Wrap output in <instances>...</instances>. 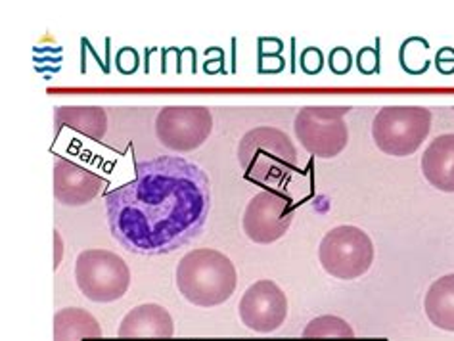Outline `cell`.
Segmentation results:
<instances>
[{
    "instance_id": "1",
    "label": "cell",
    "mask_w": 454,
    "mask_h": 341,
    "mask_svg": "<svg viewBox=\"0 0 454 341\" xmlns=\"http://www.w3.org/2000/svg\"><path fill=\"white\" fill-rule=\"evenodd\" d=\"M211 209L207 173L184 158L158 156L137 166V176L106 196L117 244L137 255H165L198 238Z\"/></svg>"
},
{
    "instance_id": "2",
    "label": "cell",
    "mask_w": 454,
    "mask_h": 341,
    "mask_svg": "<svg viewBox=\"0 0 454 341\" xmlns=\"http://www.w3.org/2000/svg\"><path fill=\"white\" fill-rule=\"evenodd\" d=\"M181 296L196 307H219L232 298L238 284L236 267L231 257L217 250L200 248L188 252L175 270Z\"/></svg>"
},
{
    "instance_id": "3",
    "label": "cell",
    "mask_w": 454,
    "mask_h": 341,
    "mask_svg": "<svg viewBox=\"0 0 454 341\" xmlns=\"http://www.w3.org/2000/svg\"><path fill=\"white\" fill-rule=\"evenodd\" d=\"M238 161L247 181L282 184L297 167V148L280 128L257 127L242 136Z\"/></svg>"
},
{
    "instance_id": "4",
    "label": "cell",
    "mask_w": 454,
    "mask_h": 341,
    "mask_svg": "<svg viewBox=\"0 0 454 341\" xmlns=\"http://www.w3.org/2000/svg\"><path fill=\"white\" fill-rule=\"evenodd\" d=\"M432 112L424 105H386L372 121V138L389 158H409L427 140Z\"/></svg>"
},
{
    "instance_id": "5",
    "label": "cell",
    "mask_w": 454,
    "mask_h": 341,
    "mask_svg": "<svg viewBox=\"0 0 454 341\" xmlns=\"http://www.w3.org/2000/svg\"><path fill=\"white\" fill-rule=\"evenodd\" d=\"M372 238L355 225L333 227L318 245V261L332 278L356 280L374 265Z\"/></svg>"
},
{
    "instance_id": "6",
    "label": "cell",
    "mask_w": 454,
    "mask_h": 341,
    "mask_svg": "<svg viewBox=\"0 0 454 341\" xmlns=\"http://www.w3.org/2000/svg\"><path fill=\"white\" fill-rule=\"evenodd\" d=\"M348 105H307L295 115L294 133L297 143L318 159H333L349 144L345 115Z\"/></svg>"
},
{
    "instance_id": "7",
    "label": "cell",
    "mask_w": 454,
    "mask_h": 341,
    "mask_svg": "<svg viewBox=\"0 0 454 341\" xmlns=\"http://www.w3.org/2000/svg\"><path fill=\"white\" fill-rule=\"evenodd\" d=\"M79 291L94 303L121 299L130 286V270L121 255L107 250H85L75 259Z\"/></svg>"
},
{
    "instance_id": "8",
    "label": "cell",
    "mask_w": 454,
    "mask_h": 341,
    "mask_svg": "<svg viewBox=\"0 0 454 341\" xmlns=\"http://www.w3.org/2000/svg\"><path fill=\"white\" fill-rule=\"evenodd\" d=\"M211 133L213 115L206 105H165L155 117V136L178 154L201 148Z\"/></svg>"
},
{
    "instance_id": "9",
    "label": "cell",
    "mask_w": 454,
    "mask_h": 341,
    "mask_svg": "<svg viewBox=\"0 0 454 341\" xmlns=\"http://www.w3.org/2000/svg\"><path fill=\"white\" fill-rule=\"evenodd\" d=\"M294 221L292 198L274 190L255 194L246 205L242 229L246 236L261 245L278 242L290 230Z\"/></svg>"
},
{
    "instance_id": "10",
    "label": "cell",
    "mask_w": 454,
    "mask_h": 341,
    "mask_svg": "<svg viewBox=\"0 0 454 341\" xmlns=\"http://www.w3.org/2000/svg\"><path fill=\"white\" fill-rule=\"evenodd\" d=\"M238 314L255 334H272L288 319V298L272 280H257L238 303Z\"/></svg>"
},
{
    "instance_id": "11",
    "label": "cell",
    "mask_w": 454,
    "mask_h": 341,
    "mask_svg": "<svg viewBox=\"0 0 454 341\" xmlns=\"http://www.w3.org/2000/svg\"><path fill=\"white\" fill-rule=\"evenodd\" d=\"M106 181L100 174L77 166L74 161L54 163V198L66 207H82L97 198Z\"/></svg>"
},
{
    "instance_id": "12",
    "label": "cell",
    "mask_w": 454,
    "mask_h": 341,
    "mask_svg": "<svg viewBox=\"0 0 454 341\" xmlns=\"http://www.w3.org/2000/svg\"><path fill=\"white\" fill-rule=\"evenodd\" d=\"M121 341H169L175 336V322L163 305L142 303L129 311L119 324Z\"/></svg>"
},
{
    "instance_id": "13",
    "label": "cell",
    "mask_w": 454,
    "mask_h": 341,
    "mask_svg": "<svg viewBox=\"0 0 454 341\" xmlns=\"http://www.w3.org/2000/svg\"><path fill=\"white\" fill-rule=\"evenodd\" d=\"M420 169L435 190L454 194V133L439 135L427 144Z\"/></svg>"
},
{
    "instance_id": "14",
    "label": "cell",
    "mask_w": 454,
    "mask_h": 341,
    "mask_svg": "<svg viewBox=\"0 0 454 341\" xmlns=\"http://www.w3.org/2000/svg\"><path fill=\"white\" fill-rule=\"evenodd\" d=\"M56 128H71L92 140H102L107 133V115L100 105H59L56 108Z\"/></svg>"
},
{
    "instance_id": "15",
    "label": "cell",
    "mask_w": 454,
    "mask_h": 341,
    "mask_svg": "<svg viewBox=\"0 0 454 341\" xmlns=\"http://www.w3.org/2000/svg\"><path fill=\"white\" fill-rule=\"evenodd\" d=\"M424 313L439 330L454 334V273L432 282L424 298Z\"/></svg>"
},
{
    "instance_id": "16",
    "label": "cell",
    "mask_w": 454,
    "mask_h": 341,
    "mask_svg": "<svg viewBox=\"0 0 454 341\" xmlns=\"http://www.w3.org/2000/svg\"><path fill=\"white\" fill-rule=\"evenodd\" d=\"M102 328L90 313L79 307H67L54 316V341H98Z\"/></svg>"
},
{
    "instance_id": "17",
    "label": "cell",
    "mask_w": 454,
    "mask_h": 341,
    "mask_svg": "<svg viewBox=\"0 0 454 341\" xmlns=\"http://www.w3.org/2000/svg\"><path fill=\"white\" fill-rule=\"evenodd\" d=\"M301 341H355L353 326L340 316H317L301 334Z\"/></svg>"
},
{
    "instance_id": "18",
    "label": "cell",
    "mask_w": 454,
    "mask_h": 341,
    "mask_svg": "<svg viewBox=\"0 0 454 341\" xmlns=\"http://www.w3.org/2000/svg\"><path fill=\"white\" fill-rule=\"evenodd\" d=\"M353 66V58L351 52L348 49H343V46H338V49H333L330 54V69L336 75H345L349 74V69Z\"/></svg>"
},
{
    "instance_id": "19",
    "label": "cell",
    "mask_w": 454,
    "mask_h": 341,
    "mask_svg": "<svg viewBox=\"0 0 454 341\" xmlns=\"http://www.w3.org/2000/svg\"><path fill=\"white\" fill-rule=\"evenodd\" d=\"M322 66H325V56L315 46L303 50L301 54V69L307 75H318L322 72Z\"/></svg>"
},
{
    "instance_id": "20",
    "label": "cell",
    "mask_w": 454,
    "mask_h": 341,
    "mask_svg": "<svg viewBox=\"0 0 454 341\" xmlns=\"http://www.w3.org/2000/svg\"><path fill=\"white\" fill-rule=\"evenodd\" d=\"M356 66H358V72L364 74V75H372V74L380 72V58H378L376 50L374 49H363L361 52H358Z\"/></svg>"
},
{
    "instance_id": "21",
    "label": "cell",
    "mask_w": 454,
    "mask_h": 341,
    "mask_svg": "<svg viewBox=\"0 0 454 341\" xmlns=\"http://www.w3.org/2000/svg\"><path fill=\"white\" fill-rule=\"evenodd\" d=\"M117 69L125 75H130L135 74L138 69V54L133 50V49H123L121 52L117 54Z\"/></svg>"
},
{
    "instance_id": "22",
    "label": "cell",
    "mask_w": 454,
    "mask_h": 341,
    "mask_svg": "<svg viewBox=\"0 0 454 341\" xmlns=\"http://www.w3.org/2000/svg\"><path fill=\"white\" fill-rule=\"evenodd\" d=\"M62 257H64V242L62 236H59V232H54V268L59 267L62 263Z\"/></svg>"
}]
</instances>
